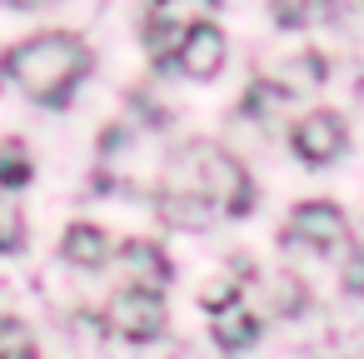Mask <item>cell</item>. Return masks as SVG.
I'll use <instances>...</instances> for the list:
<instances>
[{"label": "cell", "instance_id": "cell-10", "mask_svg": "<svg viewBox=\"0 0 364 359\" xmlns=\"http://www.w3.org/2000/svg\"><path fill=\"white\" fill-rule=\"evenodd\" d=\"M60 254H65V264H75V269H110L115 240H110L100 225H70V230L60 235Z\"/></svg>", "mask_w": 364, "mask_h": 359}, {"label": "cell", "instance_id": "cell-5", "mask_svg": "<svg viewBox=\"0 0 364 359\" xmlns=\"http://www.w3.org/2000/svg\"><path fill=\"white\" fill-rule=\"evenodd\" d=\"M220 0H155L145 16V45L155 60H170L175 45L185 41V31H195L200 21H215Z\"/></svg>", "mask_w": 364, "mask_h": 359}, {"label": "cell", "instance_id": "cell-9", "mask_svg": "<svg viewBox=\"0 0 364 359\" xmlns=\"http://www.w3.org/2000/svg\"><path fill=\"white\" fill-rule=\"evenodd\" d=\"M110 264L120 269V284L160 289V294H165V284H170V259H165V250L150 245V240H125V245H115Z\"/></svg>", "mask_w": 364, "mask_h": 359}, {"label": "cell", "instance_id": "cell-12", "mask_svg": "<svg viewBox=\"0 0 364 359\" xmlns=\"http://www.w3.org/2000/svg\"><path fill=\"white\" fill-rule=\"evenodd\" d=\"M0 359H41L36 339L21 319H0Z\"/></svg>", "mask_w": 364, "mask_h": 359}, {"label": "cell", "instance_id": "cell-3", "mask_svg": "<svg viewBox=\"0 0 364 359\" xmlns=\"http://www.w3.org/2000/svg\"><path fill=\"white\" fill-rule=\"evenodd\" d=\"M294 254H329V259H339L344 250H354V240H349V220H344V210L339 205H329V200H304V205H294V215L284 220V235H279Z\"/></svg>", "mask_w": 364, "mask_h": 359}, {"label": "cell", "instance_id": "cell-11", "mask_svg": "<svg viewBox=\"0 0 364 359\" xmlns=\"http://www.w3.org/2000/svg\"><path fill=\"white\" fill-rule=\"evenodd\" d=\"M31 175H36V170H31L26 145H21V140H0V185H6V190H21Z\"/></svg>", "mask_w": 364, "mask_h": 359}, {"label": "cell", "instance_id": "cell-4", "mask_svg": "<svg viewBox=\"0 0 364 359\" xmlns=\"http://www.w3.org/2000/svg\"><path fill=\"white\" fill-rule=\"evenodd\" d=\"M100 319H105L110 334H125V339H155V334H165V294H160V289L120 284V289L105 299Z\"/></svg>", "mask_w": 364, "mask_h": 359}, {"label": "cell", "instance_id": "cell-8", "mask_svg": "<svg viewBox=\"0 0 364 359\" xmlns=\"http://www.w3.org/2000/svg\"><path fill=\"white\" fill-rule=\"evenodd\" d=\"M225 55H230V41H225V31L215 26V21H200L195 31H185V41L175 45V65L190 75V80H215L220 70H225Z\"/></svg>", "mask_w": 364, "mask_h": 359}, {"label": "cell", "instance_id": "cell-1", "mask_svg": "<svg viewBox=\"0 0 364 359\" xmlns=\"http://www.w3.org/2000/svg\"><path fill=\"white\" fill-rule=\"evenodd\" d=\"M160 220L175 230H210L215 220H240L255 210V185L245 165L215 140H185L160 165Z\"/></svg>", "mask_w": 364, "mask_h": 359}, {"label": "cell", "instance_id": "cell-15", "mask_svg": "<svg viewBox=\"0 0 364 359\" xmlns=\"http://www.w3.org/2000/svg\"><path fill=\"white\" fill-rule=\"evenodd\" d=\"M6 6H16V11H36V6H50V0H6Z\"/></svg>", "mask_w": 364, "mask_h": 359}, {"label": "cell", "instance_id": "cell-2", "mask_svg": "<svg viewBox=\"0 0 364 359\" xmlns=\"http://www.w3.org/2000/svg\"><path fill=\"white\" fill-rule=\"evenodd\" d=\"M90 45L70 31H46V36H31L21 41L6 60H0V70L11 75V85H21L31 100H46V105H60L75 80L90 70Z\"/></svg>", "mask_w": 364, "mask_h": 359}, {"label": "cell", "instance_id": "cell-13", "mask_svg": "<svg viewBox=\"0 0 364 359\" xmlns=\"http://www.w3.org/2000/svg\"><path fill=\"white\" fill-rule=\"evenodd\" d=\"M26 245V220H21V205L11 195H0V254H16Z\"/></svg>", "mask_w": 364, "mask_h": 359}, {"label": "cell", "instance_id": "cell-7", "mask_svg": "<svg viewBox=\"0 0 364 359\" xmlns=\"http://www.w3.org/2000/svg\"><path fill=\"white\" fill-rule=\"evenodd\" d=\"M205 309H210V319H215L220 349H250V344L259 339V314L245 304V294H240L235 284L210 289V294H205Z\"/></svg>", "mask_w": 364, "mask_h": 359}, {"label": "cell", "instance_id": "cell-6", "mask_svg": "<svg viewBox=\"0 0 364 359\" xmlns=\"http://www.w3.org/2000/svg\"><path fill=\"white\" fill-rule=\"evenodd\" d=\"M289 145H294V155L304 160V165H334L339 155H344V145H349V125H344V115L339 110H309L294 130H289Z\"/></svg>", "mask_w": 364, "mask_h": 359}, {"label": "cell", "instance_id": "cell-14", "mask_svg": "<svg viewBox=\"0 0 364 359\" xmlns=\"http://www.w3.org/2000/svg\"><path fill=\"white\" fill-rule=\"evenodd\" d=\"M324 11H329V0H274V21H279V26H289V31H299V26L319 21Z\"/></svg>", "mask_w": 364, "mask_h": 359}]
</instances>
